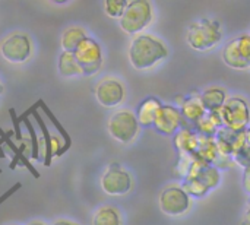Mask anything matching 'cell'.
<instances>
[{
    "instance_id": "6da1fadb",
    "label": "cell",
    "mask_w": 250,
    "mask_h": 225,
    "mask_svg": "<svg viewBox=\"0 0 250 225\" xmlns=\"http://www.w3.org/2000/svg\"><path fill=\"white\" fill-rule=\"evenodd\" d=\"M129 61L136 70H149L168 57L166 42L154 34H138L129 45Z\"/></svg>"
},
{
    "instance_id": "7a4b0ae2",
    "label": "cell",
    "mask_w": 250,
    "mask_h": 225,
    "mask_svg": "<svg viewBox=\"0 0 250 225\" xmlns=\"http://www.w3.org/2000/svg\"><path fill=\"white\" fill-rule=\"evenodd\" d=\"M223 41V28L218 20L202 18L193 20L186 31V42L195 51H211Z\"/></svg>"
},
{
    "instance_id": "3957f363",
    "label": "cell",
    "mask_w": 250,
    "mask_h": 225,
    "mask_svg": "<svg viewBox=\"0 0 250 225\" xmlns=\"http://www.w3.org/2000/svg\"><path fill=\"white\" fill-rule=\"evenodd\" d=\"M152 19L154 9L148 0H132L127 1V6L119 19V25L123 32L129 35H138L151 25Z\"/></svg>"
},
{
    "instance_id": "277c9868",
    "label": "cell",
    "mask_w": 250,
    "mask_h": 225,
    "mask_svg": "<svg viewBox=\"0 0 250 225\" xmlns=\"http://www.w3.org/2000/svg\"><path fill=\"white\" fill-rule=\"evenodd\" d=\"M107 129L114 141L127 145L136 139V136L139 135L141 126L133 111L119 110L108 119Z\"/></svg>"
},
{
    "instance_id": "5b68a950",
    "label": "cell",
    "mask_w": 250,
    "mask_h": 225,
    "mask_svg": "<svg viewBox=\"0 0 250 225\" xmlns=\"http://www.w3.org/2000/svg\"><path fill=\"white\" fill-rule=\"evenodd\" d=\"M158 205L163 214L168 217H182L189 212L192 199L183 190L182 184H168L160 193Z\"/></svg>"
},
{
    "instance_id": "8992f818",
    "label": "cell",
    "mask_w": 250,
    "mask_h": 225,
    "mask_svg": "<svg viewBox=\"0 0 250 225\" xmlns=\"http://www.w3.org/2000/svg\"><path fill=\"white\" fill-rule=\"evenodd\" d=\"M223 61L236 70L250 67V34L243 32L231 38L223 48Z\"/></svg>"
},
{
    "instance_id": "52a82bcc",
    "label": "cell",
    "mask_w": 250,
    "mask_h": 225,
    "mask_svg": "<svg viewBox=\"0 0 250 225\" xmlns=\"http://www.w3.org/2000/svg\"><path fill=\"white\" fill-rule=\"evenodd\" d=\"M223 123L231 130H246L250 124V108L243 97H229L221 107Z\"/></svg>"
},
{
    "instance_id": "ba28073f",
    "label": "cell",
    "mask_w": 250,
    "mask_h": 225,
    "mask_svg": "<svg viewBox=\"0 0 250 225\" xmlns=\"http://www.w3.org/2000/svg\"><path fill=\"white\" fill-rule=\"evenodd\" d=\"M133 187V180L119 163H111L101 177V189L108 196H125Z\"/></svg>"
},
{
    "instance_id": "9c48e42d",
    "label": "cell",
    "mask_w": 250,
    "mask_h": 225,
    "mask_svg": "<svg viewBox=\"0 0 250 225\" xmlns=\"http://www.w3.org/2000/svg\"><path fill=\"white\" fill-rule=\"evenodd\" d=\"M73 56L82 69V73L86 76H92L98 73L103 64V50L98 41H95L91 37H86L82 40V42L78 45V48L73 51Z\"/></svg>"
},
{
    "instance_id": "30bf717a",
    "label": "cell",
    "mask_w": 250,
    "mask_h": 225,
    "mask_svg": "<svg viewBox=\"0 0 250 225\" xmlns=\"http://www.w3.org/2000/svg\"><path fill=\"white\" fill-rule=\"evenodd\" d=\"M0 53L9 63H25L32 53L31 38L22 32L12 34L1 41Z\"/></svg>"
},
{
    "instance_id": "8fae6325",
    "label": "cell",
    "mask_w": 250,
    "mask_h": 225,
    "mask_svg": "<svg viewBox=\"0 0 250 225\" xmlns=\"http://www.w3.org/2000/svg\"><path fill=\"white\" fill-rule=\"evenodd\" d=\"M95 98L104 108H114L125 101V85L116 78H104L95 86Z\"/></svg>"
},
{
    "instance_id": "7c38bea8",
    "label": "cell",
    "mask_w": 250,
    "mask_h": 225,
    "mask_svg": "<svg viewBox=\"0 0 250 225\" xmlns=\"http://www.w3.org/2000/svg\"><path fill=\"white\" fill-rule=\"evenodd\" d=\"M183 122L185 120L182 117V113L176 105L163 104L160 111L157 113L152 129L160 135L174 136L183 127Z\"/></svg>"
},
{
    "instance_id": "4fadbf2b",
    "label": "cell",
    "mask_w": 250,
    "mask_h": 225,
    "mask_svg": "<svg viewBox=\"0 0 250 225\" xmlns=\"http://www.w3.org/2000/svg\"><path fill=\"white\" fill-rule=\"evenodd\" d=\"M215 142H217L220 155L234 158L236 154L246 145L245 130H231L223 126L215 133Z\"/></svg>"
},
{
    "instance_id": "5bb4252c",
    "label": "cell",
    "mask_w": 250,
    "mask_h": 225,
    "mask_svg": "<svg viewBox=\"0 0 250 225\" xmlns=\"http://www.w3.org/2000/svg\"><path fill=\"white\" fill-rule=\"evenodd\" d=\"M186 179H195V180L201 182L202 184H205L209 190H212V189H215L220 184L221 173H220V170L215 165L204 163V161L195 158L193 163H192V167H190V170H189V173L186 176Z\"/></svg>"
},
{
    "instance_id": "9a60e30c",
    "label": "cell",
    "mask_w": 250,
    "mask_h": 225,
    "mask_svg": "<svg viewBox=\"0 0 250 225\" xmlns=\"http://www.w3.org/2000/svg\"><path fill=\"white\" fill-rule=\"evenodd\" d=\"M161 105H163V102L155 97H148L144 101H141L138 108H136V113H135L139 126L146 127V129L152 127L155 117H157V113L160 111Z\"/></svg>"
},
{
    "instance_id": "2e32d148",
    "label": "cell",
    "mask_w": 250,
    "mask_h": 225,
    "mask_svg": "<svg viewBox=\"0 0 250 225\" xmlns=\"http://www.w3.org/2000/svg\"><path fill=\"white\" fill-rule=\"evenodd\" d=\"M180 113H182V117H183V120H188V122H190V123H196V122H199L205 114H207V111H205V108H204V105H202V101H201V97H199V94L198 92H192V94H189L188 97H186V100H185V102L180 105Z\"/></svg>"
},
{
    "instance_id": "e0dca14e",
    "label": "cell",
    "mask_w": 250,
    "mask_h": 225,
    "mask_svg": "<svg viewBox=\"0 0 250 225\" xmlns=\"http://www.w3.org/2000/svg\"><path fill=\"white\" fill-rule=\"evenodd\" d=\"M173 145H174L177 154L195 155L196 148H198V133L192 129L182 127L173 136Z\"/></svg>"
},
{
    "instance_id": "ac0fdd59",
    "label": "cell",
    "mask_w": 250,
    "mask_h": 225,
    "mask_svg": "<svg viewBox=\"0 0 250 225\" xmlns=\"http://www.w3.org/2000/svg\"><path fill=\"white\" fill-rule=\"evenodd\" d=\"M218 155L220 152H218V146L215 142V136H204L198 133V148L193 157L196 160H201L204 163L214 165Z\"/></svg>"
},
{
    "instance_id": "d6986e66",
    "label": "cell",
    "mask_w": 250,
    "mask_h": 225,
    "mask_svg": "<svg viewBox=\"0 0 250 225\" xmlns=\"http://www.w3.org/2000/svg\"><path fill=\"white\" fill-rule=\"evenodd\" d=\"M12 136H13V132H9V133H6V132H3L1 129H0V142H3V143H6L7 146H9V149H12V152H13V160L10 161V164H9V168H12V170H15L16 168V165L21 163V165H23L35 179H40V173H38V170L32 165V164H29V161L21 154V151H19V146H16L15 145V142L12 141Z\"/></svg>"
},
{
    "instance_id": "ffe728a7",
    "label": "cell",
    "mask_w": 250,
    "mask_h": 225,
    "mask_svg": "<svg viewBox=\"0 0 250 225\" xmlns=\"http://www.w3.org/2000/svg\"><path fill=\"white\" fill-rule=\"evenodd\" d=\"M199 97H201L202 105H204L207 113L220 110L224 105V102L227 101V98H229L226 89L220 88V86H209V88L204 89L199 94Z\"/></svg>"
},
{
    "instance_id": "44dd1931",
    "label": "cell",
    "mask_w": 250,
    "mask_h": 225,
    "mask_svg": "<svg viewBox=\"0 0 250 225\" xmlns=\"http://www.w3.org/2000/svg\"><path fill=\"white\" fill-rule=\"evenodd\" d=\"M38 107H40V101H37L31 108H32V111H31V116L35 119V122L38 123V126H40V129H41V133H42V141H44V152H42V163H44V165L45 167H50L51 165V160H53V157H54V152H53V136L50 135V132H48V129H47V124H45V122L42 120V117L38 114Z\"/></svg>"
},
{
    "instance_id": "7402d4cb",
    "label": "cell",
    "mask_w": 250,
    "mask_h": 225,
    "mask_svg": "<svg viewBox=\"0 0 250 225\" xmlns=\"http://www.w3.org/2000/svg\"><path fill=\"white\" fill-rule=\"evenodd\" d=\"M86 37H88L86 32L81 26H70L66 31H63L60 37V45L63 51L73 53L78 48V45L82 42V40H85Z\"/></svg>"
},
{
    "instance_id": "603a6c76",
    "label": "cell",
    "mask_w": 250,
    "mask_h": 225,
    "mask_svg": "<svg viewBox=\"0 0 250 225\" xmlns=\"http://www.w3.org/2000/svg\"><path fill=\"white\" fill-rule=\"evenodd\" d=\"M92 225H123L122 214L114 206H101L92 217Z\"/></svg>"
},
{
    "instance_id": "cb8c5ba5",
    "label": "cell",
    "mask_w": 250,
    "mask_h": 225,
    "mask_svg": "<svg viewBox=\"0 0 250 225\" xmlns=\"http://www.w3.org/2000/svg\"><path fill=\"white\" fill-rule=\"evenodd\" d=\"M59 73L64 78H72V76H82V69L79 67L73 53H66L63 51L59 56Z\"/></svg>"
},
{
    "instance_id": "d4e9b609",
    "label": "cell",
    "mask_w": 250,
    "mask_h": 225,
    "mask_svg": "<svg viewBox=\"0 0 250 225\" xmlns=\"http://www.w3.org/2000/svg\"><path fill=\"white\" fill-rule=\"evenodd\" d=\"M31 111H32V108H29V110H28L25 114H22L19 119H21V122L25 124V127H26V130H28V133H29V142H31V160L40 161V160H41V146H40V141H38V136H37V133H35L34 126L31 124V122H29V119H28V116L31 114Z\"/></svg>"
},
{
    "instance_id": "484cf974",
    "label": "cell",
    "mask_w": 250,
    "mask_h": 225,
    "mask_svg": "<svg viewBox=\"0 0 250 225\" xmlns=\"http://www.w3.org/2000/svg\"><path fill=\"white\" fill-rule=\"evenodd\" d=\"M40 108L47 114V117H48V120L54 124V127L57 129V132L60 133V136H62V139H63V146H62V151H60V157L67 151V149H70V146H72V139H70V136H69V133L66 132V129H63V126L59 123V120L56 119V116L50 111V108L45 105V102L42 101V100H40Z\"/></svg>"
},
{
    "instance_id": "4316f807",
    "label": "cell",
    "mask_w": 250,
    "mask_h": 225,
    "mask_svg": "<svg viewBox=\"0 0 250 225\" xmlns=\"http://www.w3.org/2000/svg\"><path fill=\"white\" fill-rule=\"evenodd\" d=\"M182 187H183V190L189 195L190 199H192V198L201 199V198L207 196V195L211 192L205 184H202L201 182H198V180H195V179H186V180H183V182H182Z\"/></svg>"
},
{
    "instance_id": "83f0119b",
    "label": "cell",
    "mask_w": 250,
    "mask_h": 225,
    "mask_svg": "<svg viewBox=\"0 0 250 225\" xmlns=\"http://www.w3.org/2000/svg\"><path fill=\"white\" fill-rule=\"evenodd\" d=\"M195 157L193 155H189V154H179V158H177V163H176V167H174V173L179 179H182V182L186 179L190 167H192V163H193Z\"/></svg>"
},
{
    "instance_id": "f1b7e54d",
    "label": "cell",
    "mask_w": 250,
    "mask_h": 225,
    "mask_svg": "<svg viewBox=\"0 0 250 225\" xmlns=\"http://www.w3.org/2000/svg\"><path fill=\"white\" fill-rule=\"evenodd\" d=\"M126 6H127V1L126 0H105L104 1V10H105V13L110 18H114V19H120L122 18Z\"/></svg>"
},
{
    "instance_id": "f546056e",
    "label": "cell",
    "mask_w": 250,
    "mask_h": 225,
    "mask_svg": "<svg viewBox=\"0 0 250 225\" xmlns=\"http://www.w3.org/2000/svg\"><path fill=\"white\" fill-rule=\"evenodd\" d=\"M195 132L204 136H215V133L218 132V127L214 124V122L208 117V114H205L199 122H196L195 124Z\"/></svg>"
},
{
    "instance_id": "4dcf8cb0",
    "label": "cell",
    "mask_w": 250,
    "mask_h": 225,
    "mask_svg": "<svg viewBox=\"0 0 250 225\" xmlns=\"http://www.w3.org/2000/svg\"><path fill=\"white\" fill-rule=\"evenodd\" d=\"M234 164L243 167V168H250V146H243L237 154L236 157L233 158Z\"/></svg>"
},
{
    "instance_id": "1f68e13d",
    "label": "cell",
    "mask_w": 250,
    "mask_h": 225,
    "mask_svg": "<svg viewBox=\"0 0 250 225\" xmlns=\"http://www.w3.org/2000/svg\"><path fill=\"white\" fill-rule=\"evenodd\" d=\"M9 114H10V119H12V123H13V136L16 138V141L22 142L23 139V135H22V129H21V119L16 116V111L13 108L9 110Z\"/></svg>"
},
{
    "instance_id": "d6a6232c",
    "label": "cell",
    "mask_w": 250,
    "mask_h": 225,
    "mask_svg": "<svg viewBox=\"0 0 250 225\" xmlns=\"http://www.w3.org/2000/svg\"><path fill=\"white\" fill-rule=\"evenodd\" d=\"M242 184H243L245 192L250 196V168H245L243 177H242Z\"/></svg>"
},
{
    "instance_id": "836d02e7",
    "label": "cell",
    "mask_w": 250,
    "mask_h": 225,
    "mask_svg": "<svg viewBox=\"0 0 250 225\" xmlns=\"http://www.w3.org/2000/svg\"><path fill=\"white\" fill-rule=\"evenodd\" d=\"M19 187H21V183H16V184H13V186H12V187H10L7 192H4V193L0 196V205H1V204L6 201V199H9V198H10V196H12L15 192H18V190H19Z\"/></svg>"
},
{
    "instance_id": "e575fe53",
    "label": "cell",
    "mask_w": 250,
    "mask_h": 225,
    "mask_svg": "<svg viewBox=\"0 0 250 225\" xmlns=\"http://www.w3.org/2000/svg\"><path fill=\"white\" fill-rule=\"evenodd\" d=\"M242 225H250V201L246 206V211H245V215H243V221Z\"/></svg>"
},
{
    "instance_id": "d590c367",
    "label": "cell",
    "mask_w": 250,
    "mask_h": 225,
    "mask_svg": "<svg viewBox=\"0 0 250 225\" xmlns=\"http://www.w3.org/2000/svg\"><path fill=\"white\" fill-rule=\"evenodd\" d=\"M51 225H78L76 223H72V221H69V220H57V221H54Z\"/></svg>"
},
{
    "instance_id": "8d00e7d4",
    "label": "cell",
    "mask_w": 250,
    "mask_h": 225,
    "mask_svg": "<svg viewBox=\"0 0 250 225\" xmlns=\"http://www.w3.org/2000/svg\"><path fill=\"white\" fill-rule=\"evenodd\" d=\"M245 139H246V146H250V126L245 130Z\"/></svg>"
},
{
    "instance_id": "74e56055",
    "label": "cell",
    "mask_w": 250,
    "mask_h": 225,
    "mask_svg": "<svg viewBox=\"0 0 250 225\" xmlns=\"http://www.w3.org/2000/svg\"><path fill=\"white\" fill-rule=\"evenodd\" d=\"M0 158H1V160L6 158V152H4V149L1 148V142H0Z\"/></svg>"
},
{
    "instance_id": "f35d334b",
    "label": "cell",
    "mask_w": 250,
    "mask_h": 225,
    "mask_svg": "<svg viewBox=\"0 0 250 225\" xmlns=\"http://www.w3.org/2000/svg\"><path fill=\"white\" fill-rule=\"evenodd\" d=\"M28 225H47L45 223H42V221H32V223H29Z\"/></svg>"
},
{
    "instance_id": "ab89813d",
    "label": "cell",
    "mask_w": 250,
    "mask_h": 225,
    "mask_svg": "<svg viewBox=\"0 0 250 225\" xmlns=\"http://www.w3.org/2000/svg\"><path fill=\"white\" fill-rule=\"evenodd\" d=\"M3 92V86H1V83H0V94Z\"/></svg>"
},
{
    "instance_id": "60d3db41",
    "label": "cell",
    "mask_w": 250,
    "mask_h": 225,
    "mask_svg": "<svg viewBox=\"0 0 250 225\" xmlns=\"http://www.w3.org/2000/svg\"><path fill=\"white\" fill-rule=\"evenodd\" d=\"M0 174H1V170H0Z\"/></svg>"
},
{
    "instance_id": "b9f144b4",
    "label": "cell",
    "mask_w": 250,
    "mask_h": 225,
    "mask_svg": "<svg viewBox=\"0 0 250 225\" xmlns=\"http://www.w3.org/2000/svg\"><path fill=\"white\" fill-rule=\"evenodd\" d=\"M10 225H16V224H10Z\"/></svg>"
}]
</instances>
